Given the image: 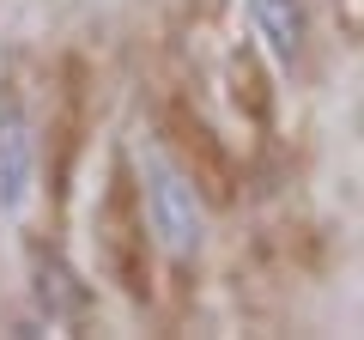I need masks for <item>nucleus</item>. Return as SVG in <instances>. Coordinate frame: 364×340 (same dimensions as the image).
<instances>
[{
    "instance_id": "nucleus-3",
    "label": "nucleus",
    "mask_w": 364,
    "mask_h": 340,
    "mask_svg": "<svg viewBox=\"0 0 364 340\" xmlns=\"http://www.w3.org/2000/svg\"><path fill=\"white\" fill-rule=\"evenodd\" d=\"M249 18H255L261 43L273 49V61H279V67H291L304 55V37H310L304 0H249Z\"/></svg>"
},
{
    "instance_id": "nucleus-1",
    "label": "nucleus",
    "mask_w": 364,
    "mask_h": 340,
    "mask_svg": "<svg viewBox=\"0 0 364 340\" xmlns=\"http://www.w3.org/2000/svg\"><path fill=\"white\" fill-rule=\"evenodd\" d=\"M140 183H146V219H152V237L164 243V255L188 262V255L207 243V213H200L195 183H188L170 158H158V152H146Z\"/></svg>"
},
{
    "instance_id": "nucleus-2",
    "label": "nucleus",
    "mask_w": 364,
    "mask_h": 340,
    "mask_svg": "<svg viewBox=\"0 0 364 340\" xmlns=\"http://www.w3.org/2000/svg\"><path fill=\"white\" fill-rule=\"evenodd\" d=\"M31 176H37V134L18 104H0V213H18L31 201Z\"/></svg>"
}]
</instances>
